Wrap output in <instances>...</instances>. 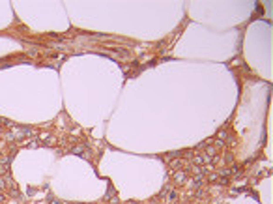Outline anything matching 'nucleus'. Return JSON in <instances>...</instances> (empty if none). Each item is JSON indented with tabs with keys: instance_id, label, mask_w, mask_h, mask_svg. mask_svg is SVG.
Listing matches in <instances>:
<instances>
[{
	"instance_id": "obj_4",
	"label": "nucleus",
	"mask_w": 273,
	"mask_h": 204,
	"mask_svg": "<svg viewBox=\"0 0 273 204\" xmlns=\"http://www.w3.org/2000/svg\"><path fill=\"white\" fill-rule=\"evenodd\" d=\"M193 161L196 165H202V163H204V155H196V157H193Z\"/></svg>"
},
{
	"instance_id": "obj_8",
	"label": "nucleus",
	"mask_w": 273,
	"mask_h": 204,
	"mask_svg": "<svg viewBox=\"0 0 273 204\" xmlns=\"http://www.w3.org/2000/svg\"><path fill=\"white\" fill-rule=\"evenodd\" d=\"M176 197H178V193H176V191H172V193L168 195V200H170V202H172V200H176Z\"/></svg>"
},
{
	"instance_id": "obj_1",
	"label": "nucleus",
	"mask_w": 273,
	"mask_h": 204,
	"mask_svg": "<svg viewBox=\"0 0 273 204\" xmlns=\"http://www.w3.org/2000/svg\"><path fill=\"white\" fill-rule=\"evenodd\" d=\"M174 180L178 182V183H181V182L185 180V170H181V172H176V174H174Z\"/></svg>"
},
{
	"instance_id": "obj_5",
	"label": "nucleus",
	"mask_w": 273,
	"mask_h": 204,
	"mask_svg": "<svg viewBox=\"0 0 273 204\" xmlns=\"http://www.w3.org/2000/svg\"><path fill=\"white\" fill-rule=\"evenodd\" d=\"M9 195H11V197H19V191H17V187H15V185L9 187Z\"/></svg>"
},
{
	"instance_id": "obj_12",
	"label": "nucleus",
	"mask_w": 273,
	"mask_h": 204,
	"mask_svg": "<svg viewBox=\"0 0 273 204\" xmlns=\"http://www.w3.org/2000/svg\"><path fill=\"white\" fill-rule=\"evenodd\" d=\"M4 200H6V198H4V195L0 193V204H4Z\"/></svg>"
},
{
	"instance_id": "obj_3",
	"label": "nucleus",
	"mask_w": 273,
	"mask_h": 204,
	"mask_svg": "<svg viewBox=\"0 0 273 204\" xmlns=\"http://www.w3.org/2000/svg\"><path fill=\"white\" fill-rule=\"evenodd\" d=\"M84 152V146H75V148H71V154H82Z\"/></svg>"
},
{
	"instance_id": "obj_6",
	"label": "nucleus",
	"mask_w": 273,
	"mask_h": 204,
	"mask_svg": "<svg viewBox=\"0 0 273 204\" xmlns=\"http://www.w3.org/2000/svg\"><path fill=\"white\" fill-rule=\"evenodd\" d=\"M172 167H174V169H181V167H183V163H181L180 159H176V161H172Z\"/></svg>"
},
{
	"instance_id": "obj_13",
	"label": "nucleus",
	"mask_w": 273,
	"mask_h": 204,
	"mask_svg": "<svg viewBox=\"0 0 273 204\" xmlns=\"http://www.w3.org/2000/svg\"><path fill=\"white\" fill-rule=\"evenodd\" d=\"M131 204H136V202H131Z\"/></svg>"
},
{
	"instance_id": "obj_11",
	"label": "nucleus",
	"mask_w": 273,
	"mask_h": 204,
	"mask_svg": "<svg viewBox=\"0 0 273 204\" xmlns=\"http://www.w3.org/2000/svg\"><path fill=\"white\" fill-rule=\"evenodd\" d=\"M232 157H234L232 154H228V155H226V163H232Z\"/></svg>"
},
{
	"instance_id": "obj_7",
	"label": "nucleus",
	"mask_w": 273,
	"mask_h": 204,
	"mask_svg": "<svg viewBox=\"0 0 273 204\" xmlns=\"http://www.w3.org/2000/svg\"><path fill=\"white\" fill-rule=\"evenodd\" d=\"M168 191H170V185H165L163 189H161V193H159V197H165V195H166V193H168Z\"/></svg>"
},
{
	"instance_id": "obj_9",
	"label": "nucleus",
	"mask_w": 273,
	"mask_h": 204,
	"mask_svg": "<svg viewBox=\"0 0 273 204\" xmlns=\"http://www.w3.org/2000/svg\"><path fill=\"white\" fill-rule=\"evenodd\" d=\"M217 137H219V139H225L226 133H225V131H219V133H217ZM219 139H217V141H219Z\"/></svg>"
},
{
	"instance_id": "obj_2",
	"label": "nucleus",
	"mask_w": 273,
	"mask_h": 204,
	"mask_svg": "<svg viewBox=\"0 0 273 204\" xmlns=\"http://www.w3.org/2000/svg\"><path fill=\"white\" fill-rule=\"evenodd\" d=\"M9 161H11L9 157H0V165H2L4 169H8V167H9Z\"/></svg>"
},
{
	"instance_id": "obj_10",
	"label": "nucleus",
	"mask_w": 273,
	"mask_h": 204,
	"mask_svg": "<svg viewBox=\"0 0 273 204\" xmlns=\"http://www.w3.org/2000/svg\"><path fill=\"white\" fill-rule=\"evenodd\" d=\"M208 154L213 155V154H217V150H215V148H208Z\"/></svg>"
}]
</instances>
